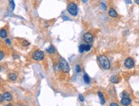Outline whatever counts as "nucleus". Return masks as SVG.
Listing matches in <instances>:
<instances>
[{
    "mask_svg": "<svg viewBox=\"0 0 139 106\" xmlns=\"http://www.w3.org/2000/svg\"><path fill=\"white\" fill-rule=\"evenodd\" d=\"M97 63H98V64H99V66L104 70H108L111 67L110 61H109L108 57L105 55L98 56L97 57Z\"/></svg>",
    "mask_w": 139,
    "mask_h": 106,
    "instance_id": "1",
    "label": "nucleus"
},
{
    "mask_svg": "<svg viewBox=\"0 0 139 106\" xmlns=\"http://www.w3.org/2000/svg\"><path fill=\"white\" fill-rule=\"evenodd\" d=\"M58 68L60 70H62V72H64V73H68L70 71L69 64H68V62L63 58L61 59L60 63H59V64H58Z\"/></svg>",
    "mask_w": 139,
    "mask_h": 106,
    "instance_id": "2",
    "label": "nucleus"
},
{
    "mask_svg": "<svg viewBox=\"0 0 139 106\" xmlns=\"http://www.w3.org/2000/svg\"><path fill=\"white\" fill-rule=\"evenodd\" d=\"M67 10L68 12L73 16H76L78 15V6L75 3H70L68 5V8H67Z\"/></svg>",
    "mask_w": 139,
    "mask_h": 106,
    "instance_id": "3",
    "label": "nucleus"
},
{
    "mask_svg": "<svg viewBox=\"0 0 139 106\" xmlns=\"http://www.w3.org/2000/svg\"><path fill=\"white\" fill-rule=\"evenodd\" d=\"M32 59L35 61H42L44 58V51L38 50V51H34V52L32 53Z\"/></svg>",
    "mask_w": 139,
    "mask_h": 106,
    "instance_id": "4",
    "label": "nucleus"
},
{
    "mask_svg": "<svg viewBox=\"0 0 139 106\" xmlns=\"http://www.w3.org/2000/svg\"><path fill=\"white\" fill-rule=\"evenodd\" d=\"M124 66L128 69H132L135 67V62L132 57H127L124 62Z\"/></svg>",
    "mask_w": 139,
    "mask_h": 106,
    "instance_id": "5",
    "label": "nucleus"
},
{
    "mask_svg": "<svg viewBox=\"0 0 139 106\" xmlns=\"http://www.w3.org/2000/svg\"><path fill=\"white\" fill-rule=\"evenodd\" d=\"M91 45L90 44H81V45H79V53H84L85 52V51H90V49H91Z\"/></svg>",
    "mask_w": 139,
    "mask_h": 106,
    "instance_id": "6",
    "label": "nucleus"
},
{
    "mask_svg": "<svg viewBox=\"0 0 139 106\" xmlns=\"http://www.w3.org/2000/svg\"><path fill=\"white\" fill-rule=\"evenodd\" d=\"M83 40L85 43H88V44H91L92 42L94 41V36L92 35L90 33H85L83 36Z\"/></svg>",
    "mask_w": 139,
    "mask_h": 106,
    "instance_id": "7",
    "label": "nucleus"
},
{
    "mask_svg": "<svg viewBox=\"0 0 139 106\" xmlns=\"http://www.w3.org/2000/svg\"><path fill=\"white\" fill-rule=\"evenodd\" d=\"M132 104V99L130 97H126V98H121V100H120V104H122L124 106L130 105Z\"/></svg>",
    "mask_w": 139,
    "mask_h": 106,
    "instance_id": "8",
    "label": "nucleus"
},
{
    "mask_svg": "<svg viewBox=\"0 0 139 106\" xmlns=\"http://www.w3.org/2000/svg\"><path fill=\"white\" fill-rule=\"evenodd\" d=\"M108 15L111 17V18H117V17H118V13H117V11L114 10V9L111 8V9H109V10H108Z\"/></svg>",
    "mask_w": 139,
    "mask_h": 106,
    "instance_id": "9",
    "label": "nucleus"
},
{
    "mask_svg": "<svg viewBox=\"0 0 139 106\" xmlns=\"http://www.w3.org/2000/svg\"><path fill=\"white\" fill-rule=\"evenodd\" d=\"M97 95H98V98H99L100 104H105V102H106L105 97H104V95L102 94V93H101V92H98Z\"/></svg>",
    "mask_w": 139,
    "mask_h": 106,
    "instance_id": "10",
    "label": "nucleus"
},
{
    "mask_svg": "<svg viewBox=\"0 0 139 106\" xmlns=\"http://www.w3.org/2000/svg\"><path fill=\"white\" fill-rule=\"evenodd\" d=\"M8 36V33L5 28L0 29V38L1 39H6Z\"/></svg>",
    "mask_w": 139,
    "mask_h": 106,
    "instance_id": "11",
    "label": "nucleus"
},
{
    "mask_svg": "<svg viewBox=\"0 0 139 106\" xmlns=\"http://www.w3.org/2000/svg\"><path fill=\"white\" fill-rule=\"evenodd\" d=\"M4 99H5V101H8V102H10V101H11L12 100V95H11V93H8V92H6V93H4Z\"/></svg>",
    "mask_w": 139,
    "mask_h": 106,
    "instance_id": "12",
    "label": "nucleus"
},
{
    "mask_svg": "<svg viewBox=\"0 0 139 106\" xmlns=\"http://www.w3.org/2000/svg\"><path fill=\"white\" fill-rule=\"evenodd\" d=\"M110 81L112 82L113 84H117L120 82V78L118 77L117 75H113V76H111L110 78Z\"/></svg>",
    "mask_w": 139,
    "mask_h": 106,
    "instance_id": "13",
    "label": "nucleus"
},
{
    "mask_svg": "<svg viewBox=\"0 0 139 106\" xmlns=\"http://www.w3.org/2000/svg\"><path fill=\"white\" fill-rule=\"evenodd\" d=\"M46 51H47V53H49V54H55L57 51H56V48L53 46H50L49 47L46 49Z\"/></svg>",
    "mask_w": 139,
    "mask_h": 106,
    "instance_id": "14",
    "label": "nucleus"
},
{
    "mask_svg": "<svg viewBox=\"0 0 139 106\" xmlns=\"http://www.w3.org/2000/svg\"><path fill=\"white\" fill-rule=\"evenodd\" d=\"M83 79H84V82H85V84H90V78L87 74H84Z\"/></svg>",
    "mask_w": 139,
    "mask_h": 106,
    "instance_id": "15",
    "label": "nucleus"
},
{
    "mask_svg": "<svg viewBox=\"0 0 139 106\" xmlns=\"http://www.w3.org/2000/svg\"><path fill=\"white\" fill-rule=\"evenodd\" d=\"M8 78H9V80H12V81H15L17 79V75L15 74H14V73H10V74H9V75H8Z\"/></svg>",
    "mask_w": 139,
    "mask_h": 106,
    "instance_id": "16",
    "label": "nucleus"
},
{
    "mask_svg": "<svg viewBox=\"0 0 139 106\" xmlns=\"http://www.w3.org/2000/svg\"><path fill=\"white\" fill-rule=\"evenodd\" d=\"M9 2H10V11H13L14 9H15V1H14V0H9Z\"/></svg>",
    "mask_w": 139,
    "mask_h": 106,
    "instance_id": "17",
    "label": "nucleus"
},
{
    "mask_svg": "<svg viewBox=\"0 0 139 106\" xmlns=\"http://www.w3.org/2000/svg\"><path fill=\"white\" fill-rule=\"evenodd\" d=\"M120 96H121V98H126V97H130V96H129V93H128L126 91L122 92V93L120 94Z\"/></svg>",
    "mask_w": 139,
    "mask_h": 106,
    "instance_id": "18",
    "label": "nucleus"
},
{
    "mask_svg": "<svg viewBox=\"0 0 139 106\" xmlns=\"http://www.w3.org/2000/svg\"><path fill=\"white\" fill-rule=\"evenodd\" d=\"M75 71H76V73H78V74L81 72V67H80V65H79V64L76 65V67H75Z\"/></svg>",
    "mask_w": 139,
    "mask_h": 106,
    "instance_id": "19",
    "label": "nucleus"
},
{
    "mask_svg": "<svg viewBox=\"0 0 139 106\" xmlns=\"http://www.w3.org/2000/svg\"><path fill=\"white\" fill-rule=\"evenodd\" d=\"M100 6H101V8L102 9V10H107V5H106L105 3H101Z\"/></svg>",
    "mask_w": 139,
    "mask_h": 106,
    "instance_id": "20",
    "label": "nucleus"
},
{
    "mask_svg": "<svg viewBox=\"0 0 139 106\" xmlns=\"http://www.w3.org/2000/svg\"><path fill=\"white\" fill-rule=\"evenodd\" d=\"M4 52L0 50V61H2L4 59Z\"/></svg>",
    "mask_w": 139,
    "mask_h": 106,
    "instance_id": "21",
    "label": "nucleus"
},
{
    "mask_svg": "<svg viewBox=\"0 0 139 106\" xmlns=\"http://www.w3.org/2000/svg\"><path fill=\"white\" fill-rule=\"evenodd\" d=\"M79 99L80 102H84V101H85V97L83 96L82 94H79Z\"/></svg>",
    "mask_w": 139,
    "mask_h": 106,
    "instance_id": "22",
    "label": "nucleus"
},
{
    "mask_svg": "<svg viewBox=\"0 0 139 106\" xmlns=\"http://www.w3.org/2000/svg\"><path fill=\"white\" fill-rule=\"evenodd\" d=\"M5 43L7 44V46H11V41H10V39H6V40H5Z\"/></svg>",
    "mask_w": 139,
    "mask_h": 106,
    "instance_id": "23",
    "label": "nucleus"
},
{
    "mask_svg": "<svg viewBox=\"0 0 139 106\" xmlns=\"http://www.w3.org/2000/svg\"><path fill=\"white\" fill-rule=\"evenodd\" d=\"M4 100H5V99H4V95H3V94H0V103H3Z\"/></svg>",
    "mask_w": 139,
    "mask_h": 106,
    "instance_id": "24",
    "label": "nucleus"
},
{
    "mask_svg": "<svg viewBox=\"0 0 139 106\" xmlns=\"http://www.w3.org/2000/svg\"><path fill=\"white\" fill-rule=\"evenodd\" d=\"M119 104L117 103H111L110 104V106H118Z\"/></svg>",
    "mask_w": 139,
    "mask_h": 106,
    "instance_id": "25",
    "label": "nucleus"
},
{
    "mask_svg": "<svg viewBox=\"0 0 139 106\" xmlns=\"http://www.w3.org/2000/svg\"><path fill=\"white\" fill-rule=\"evenodd\" d=\"M125 2H126L127 4H132V0H126Z\"/></svg>",
    "mask_w": 139,
    "mask_h": 106,
    "instance_id": "26",
    "label": "nucleus"
},
{
    "mask_svg": "<svg viewBox=\"0 0 139 106\" xmlns=\"http://www.w3.org/2000/svg\"><path fill=\"white\" fill-rule=\"evenodd\" d=\"M134 2H135V4H139V0H134Z\"/></svg>",
    "mask_w": 139,
    "mask_h": 106,
    "instance_id": "27",
    "label": "nucleus"
},
{
    "mask_svg": "<svg viewBox=\"0 0 139 106\" xmlns=\"http://www.w3.org/2000/svg\"><path fill=\"white\" fill-rule=\"evenodd\" d=\"M14 58H15V59L18 58V56H16V55H14Z\"/></svg>",
    "mask_w": 139,
    "mask_h": 106,
    "instance_id": "28",
    "label": "nucleus"
}]
</instances>
